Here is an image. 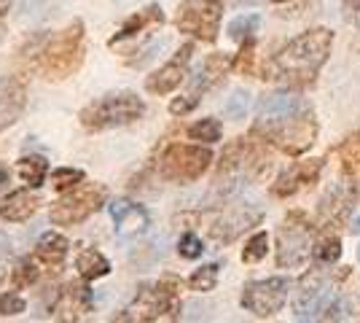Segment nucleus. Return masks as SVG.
Returning <instances> with one entry per match:
<instances>
[{"instance_id":"f257e3e1","label":"nucleus","mask_w":360,"mask_h":323,"mask_svg":"<svg viewBox=\"0 0 360 323\" xmlns=\"http://www.w3.org/2000/svg\"><path fill=\"white\" fill-rule=\"evenodd\" d=\"M22 54L41 78L65 81L75 76L86 60V27L81 19H73L57 32H38Z\"/></svg>"},{"instance_id":"f03ea898","label":"nucleus","mask_w":360,"mask_h":323,"mask_svg":"<svg viewBox=\"0 0 360 323\" xmlns=\"http://www.w3.org/2000/svg\"><path fill=\"white\" fill-rule=\"evenodd\" d=\"M330 44L333 32L328 27H312L301 32L299 38L285 44L264 65V78L285 87H309L328 60Z\"/></svg>"},{"instance_id":"7ed1b4c3","label":"nucleus","mask_w":360,"mask_h":323,"mask_svg":"<svg viewBox=\"0 0 360 323\" xmlns=\"http://www.w3.org/2000/svg\"><path fill=\"white\" fill-rule=\"evenodd\" d=\"M271 167V156L266 151V140L261 138H237L231 140L221 154L218 172H215V194L229 200L242 186L261 181Z\"/></svg>"},{"instance_id":"20e7f679","label":"nucleus","mask_w":360,"mask_h":323,"mask_svg":"<svg viewBox=\"0 0 360 323\" xmlns=\"http://www.w3.org/2000/svg\"><path fill=\"white\" fill-rule=\"evenodd\" d=\"M183 280L175 275L159 277L156 283L140 286L132 305L113 315V321H178L183 302H180Z\"/></svg>"},{"instance_id":"39448f33","label":"nucleus","mask_w":360,"mask_h":323,"mask_svg":"<svg viewBox=\"0 0 360 323\" xmlns=\"http://www.w3.org/2000/svg\"><path fill=\"white\" fill-rule=\"evenodd\" d=\"M143 116H146L143 97H137L135 92H110L81 108L78 122L86 132H108V129L129 127L140 122Z\"/></svg>"},{"instance_id":"423d86ee","label":"nucleus","mask_w":360,"mask_h":323,"mask_svg":"<svg viewBox=\"0 0 360 323\" xmlns=\"http://www.w3.org/2000/svg\"><path fill=\"white\" fill-rule=\"evenodd\" d=\"M250 135L266 140L269 146H277L283 154L299 156L304 151L312 148V143L317 138V119L309 110H301L296 116L288 119H274V122H255Z\"/></svg>"},{"instance_id":"0eeeda50","label":"nucleus","mask_w":360,"mask_h":323,"mask_svg":"<svg viewBox=\"0 0 360 323\" xmlns=\"http://www.w3.org/2000/svg\"><path fill=\"white\" fill-rule=\"evenodd\" d=\"M108 202V189L103 184H81L65 191L60 200L51 202L49 208V218L54 227H78L84 221H89L94 213L103 210V205Z\"/></svg>"},{"instance_id":"6e6552de","label":"nucleus","mask_w":360,"mask_h":323,"mask_svg":"<svg viewBox=\"0 0 360 323\" xmlns=\"http://www.w3.org/2000/svg\"><path fill=\"white\" fill-rule=\"evenodd\" d=\"M315 251V227L301 210H290L277 229V267L299 270Z\"/></svg>"},{"instance_id":"1a4fd4ad","label":"nucleus","mask_w":360,"mask_h":323,"mask_svg":"<svg viewBox=\"0 0 360 323\" xmlns=\"http://www.w3.org/2000/svg\"><path fill=\"white\" fill-rule=\"evenodd\" d=\"M212 165V151L207 146L172 143L159 156V175L169 184H194Z\"/></svg>"},{"instance_id":"9d476101","label":"nucleus","mask_w":360,"mask_h":323,"mask_svg":"<svg viewBox=\"0 0 360 323\" xmlns=\"http://www.w3.org/2000/svg\"><path fill=\"white\" fill-rule=\"evenodd\" d=\"M224 3L221 0H183L175 14V27L196 41L212 44L221 32Z\"/></svg>"},{"instance_id":"9b49d317","label":"nucleus","mask_w":360,"mask_h":323,"mask_svg":"<svg viewBox=\"0 0 360 323\" xmlns=\"http://www.w3.org/2000/svg\"><path fill=\"white\" fill-rule=\"evenodd\" d=\"M231 68H234V57H231V54H224V51L210 54L207 60L202 62V68L196 70V76L191 78L188 94L175 97V100L169 103V113H172V116H186V113H191V110L199 106L202 94L215 89L218 84H224V78L229 76Z\"/></svg>"},{"instance_id":"f8f14e48","label":"nucleus","mask_w":360,"mask_h":323,"mask_svg":"<svg viewBox=\"0 0 360 323\" xmlns=\"http://www.w3.org/2000/svg\"><path fill=\"white\" fill-rule=\"evenodd\" d=\"M330 280H333V275L323 264L309 270L307 275H301V280L296 283V291H293V312H296V318L309 321V318H315L317 312H323L326 302L330 299Z\"/></svg>"},{"instance_id":"ddd939ff","label":"nucleus","mask_w":360,"mask_h":323,"mask_svg":"<svg viewBox=\"0 0 360 323\" xmlns=\"http://www.w3.org/2000/svg\"><path fill=\"white\" fill-rule=\"evenodd\" d=\"M288 283L285 277H266V280H253L242 289L240 305L248 312H253L255 318H271L277 315L288 299Z\"/></svg>"},{"instance_id":"4468645a","label":"nucleus","mask_w":360,"mask_h":323,"mask_svg":"<svg viewBox=\"0 0 360 323\" xmlns=\"http://www.w3.org/2000/svg\"><path fill=\"white\" fill-rule=\"evenodd\" d=\"M94 310V291L89 289V280H70L65 283L54 302L49 305V315L54 321H84Z\"/></svg>"},{"instance_id":"2eb2a0df","label":"nucleus","mask_w":360,"mask_h":323,"mask_svg":"<svg viewBox=\"0 0 360 323\" xmlns=\"http://www.w3.org/2000/svg\"><path fill=\"white\" fill-rule=\"evenodd\" d=\"M261 218H264V210L255 205H229L210 224V240L218 246H229L250 227H255Z\"/></svg>"},{"instance_id":"dca6fc26","label":"nucleus","mask_w":360,"mask_h":323,"mask_svg":"<svg viewBox=\"0 0 360 323\" xmlns=\"http://www.w3.org/2000/svg\"><path fill=\"white\" fill-rule=\"evenodd\" d=\"M191 57H194V44H183V46L175 51L172 60L165 62L159 70H153V73L146 78V92L159 94V97L175 92L180 84L186 81V76H188Z\"/></svg>"},{"instance_id":"f3484780","label":"nucleus","mask_w":360,"mask_h":323,"mask_svg":"<svg viewBox=\"0 0 360 323\" xmlns=\"http://www.w3.org/2000/svg\"><path fill=\"white\" fill-rule=\"evenodd\" d=\"M358 200V189L349 184H333L323 194V200L317 205V224L320 229H339L347 221V215L352 210V205Z\"/></svg>"},{"instance_id":"a211bd4d","label":"nucleus","mask_w":360,"mask_h":323,"mask_svg":"<svg viewBox=\"0 0 360 323\" xmlns=\"http://www.w3.org/2000/svg\"><path fill=\"white\" fill-rule=\"evenodd\" d=\"M27 108V81L22 76L0 78V132L14 127Z\"/></svg>"},{"instance_id":"6ab92c4d","label":"nucleus","mask_w":360,"mask_h":323,"mask_svg":"<svg viewBox=\"0 0 360 323\" xmlns=\"http://www.w3.org/2000/svg\"><path fill=\"white\" fill-rule=\"evenodd\" d=\"M309 103L296 92H269L264 94L255 106V122H274V119H288L301 110H309Z\"/></svg>"},{"instance_id":"aec40b11","label":"nucleus","mask_w":360,"mask_h":323,"mask_svg":"<svg viewBox=\"0 0 360 323\" xmlns=\"http://www.w3.org/2000/svg\"><path fill=\"white\" fill-rule=\"evenodd\" d=\"M108 210H110V218H113V227L119 232L121 237H137V234H143V232L148 229L150 218H148V210L140 205V202H132V200H113L108 205Z\"/></svg>"},{"instance_id":"412c9836","label":"nucleus","mask_w":360,"mask_h":323,"mask_svg":"<svg viewBox=\"0 0 360 323\" xmlns=\"http://www.w3.org/2000/svg\"><path fill=\"white\" fill-rule=\"evenodd\" d=\"M320 170H323V159L296 162L293 167H288L285 172H280V178L271 184V194H274V197H293V194H299L301 189L315 184Z\"/></svg>"},{"instance_id":"4be33fe9","label":"nucleus","mask_w":360,"mask_h":323,"mask_svg":"<svg viewBox=\"0 0 360 323\" xmlns=\"http://www.w3.org/2000/svg\"><path fill=\"white\" fill-rule=\"evenodd\" d=\"M162 25H165V11H162V6H159V3H150L143 11H137V14L124 19V25H121L119 32L108 41V46H119L121 41L137 38L140 32H146L148 27H162Z\"/></svg>"},{"instance_id":"5701e85b","label":"nucleus","mask_w":360,"mask_h":323,"mask_svg":"<svg viewBox=\"0 0 360 323\" xmlns=\"http://www.w3.org/2000/svg\"><path fill=\"white\" fill-rule=\"evenodd\" d=\"M38 208H41V197L35 191H30V189H16L8 197L0 200V218L22 224V221H30L32 215L38 213Z\"/></svg>"},{"instance_id":"b1692460","label":"nucleus","mask_w":360,"mask_h":323,"mask_svg":"<svg viewBox=\"0 0 360 323\" xmlns=\"http://www.w3.org/2000/svg\"><path fill=\"white\" fill-rule=\"evenodd\" d=\"M68 253H70V243H68V237L60 234V232H44V234L38 237L35 259L44 264L46 270H51V272L62 270Z\"/></svg>"},{"instance_id":"393cba45","label":"nucleus","mask_w":360,"mask_h":323,"mask_svg":"<svg viewBox=\"0 0 360 323\" xmlns=\"http://www.w3.org/2000/svg\"><path fill=\"white\" fill-rule=\"evenodd\" d=\"M75 270H78V275L84 277V280H103V277L110 275V262L105 259V253H100L97 248H84L78 256H75Z\"/></svg>"},{"instance_id":"a878e982","label":"nucleus","mask_w":360,"mask_h":323,"mask_svg":"<svg viewBox=\"0 0 360 323\" xmlns=\"http://www.w3.org/2000/svg\"><path fill=\"white\" fill-rule=\"evenodd\" d=\"M16 170H19V178L30 189H38V186L46 184V175H49V162L46 156L41 154H30V156H22L16 162Z\"/></svg>"},{"instance_id":"bb28decb","label":"nucleus","mask_w":360,"mask_h":323,"mask_svg":"<svg viewBox=\"0 0 360 323\" xmlns=\"http://www.w3.org/2000/svg\"><path fill=\"white\" fill-rule=\"evenodd\" d=\"M41 277V270H38V259L35 256H25V259H19L14 264V270H11V283H14V289H30L32 283Z\"/></svg>"},{"instance_id":"cd10ccee","label":"nucleus","mask_w":360,"mask_h":323,"mask_svg":"<svg viewBox=\"0 0 360 323\" xmlns=\"http://www.w3.org/2000/svg\"><path fill=\"white\" fill-rule=\"evenodd\" d=\"M188 138L210 146V143H218V140L224 138V127H221L218 119H199L196 124L188 127Z\"/></svg>"},{"instance_id":"c85d7f7f","label":"nucleus","mask_w":360,"mask_h":323,"mask_svg":"<svg viewBox=\"0 0 360 323\" xmlns=\"http://www.w3.org/2000/svg\"><path fill=\"white\" fill-rule=\"evenodd\" d=\"M218 272H221L218 264H205V267H199V270H194L191 277H188V289H191V291H212V289L218 286Z\"/></svg>"},{"instance_id":"c756f323","label":"nucleus","mask_w":360,"mask_h":323,"mask_svg":"<svg viewBox=\"0 0 360 323\" xmlns=\"http://www.w3.org/2000/svg\"><path fill=\"white\" fill-rule=\"evenodd\" d=\"M258 25H261V16L258 14H242L237 19H231L229 22V38L231 41H248V38H253V32L258 30Z\"/></svg>"},{"instance_id":"7c9ffc66","label":"nucleus","mask_w":360,"mask_h":323,"mask_svg":"<svg viewBox=\"0 0 360 323\" xmlns=\"http://www.w3.org/2000/svg\"><path fill=\"white\" fill-rule=\"evenodd\" d=\"M84 181V170L78 167H57L51 170V186L60 191V194H65V191H70V189H75V186Z\"/></svg>"},{"instance_id":"2f4dec72","label":"nucleus","mask_w":360,"mask_h":323,"mask_svg":"<svg viewBox=\"0 0 360 323\" xmlns=\"http://www.w3.org/2000/svg\"><path fill=\"white\" fill-rule=\"evenodd\" d=\"M266 253H269V234H266V232H255L253 237L248 240L245 251H242V262L255 264V262H261Z\"/></svg>"},{"instance_id":"473e14b6","label":"nucleus","mask_w":360,"mask_h":323,"mask_svg":"<svg viewBox=\"0 0 360 323\" xmlns=\"http://www.w3.org/2000/svg\"><path fill=\"white\" fill-rule=\"evenodd\" d=\"M339 156H342L345 172H355V170L360 167V132L349 135V138L339 146Z\"/></svg>"},{"instance_id":"72a5a7b5","label":"nucleus","mask_w":360,"mask_h":323,"mask_svg":"<svg viewBox=\"0 0 360 323\" xmlns=\"http://www.w3.org/2000/svg\"><path fill=\"white\" fill-rule=\"evenodd\" d=\"M312 256H315L317 264H333L342 256V243H339V237H336V234L323 237L315 246V251H312Z\"/></svg>"},{"instance_id":"f704fd0d","label":"nucleus","mask_w":360,"mask_h":323,"mask_svg":"<svg viewBox=\"0 0 360 323\" xmlns=\"http://www.w3.org/2000/svg\"><path fill=\"white\" fill-rule=\"evenodd\" d=\"M248 106H250V94L245 92V89H237V92L229 97L224 110L231 122H240V119H245V113H248Z\"/></svg>"},{"instance_id":"c9c22d12","label":"nucleus","mask_w":360,"mask_h":323,"mask_svg":"<svg viewBox=\"0 0 360 323\" xmlns=\"http://www.w3.org/2000/svg\"><path fill=\"white\" fill-rule=\"evenodd\" d=\"M27 310V302H25V296L16 291H8L0 296V318H11V315H19V312H25Z\"/></svg>"},{"instance_id":"e433bc0d","label":"nucleus","mask_w":360,"mask_h":323,"mask_svg":"<svg viewBox=\"0 0 360 323\" xmlns=\"http://www.w3.org/2000/svg\"><path fill=\"white\" fill-rule=\"evenodd\" d=\"M178 253L183 259H199V256L205 253V243L196 237L194 232H186L178 243Z\"/></svg>"},{"instance_id":"4c0bfd02","label":"nucleus","mask_w":360,"mask_h":323,"mask_svg":"<svg viewBox=\"0 0 360 323\" xmlns=\"http://www.w3.org/2000/svg\"><path fill=\"white\" fill-rule=\"evenodd\" d=\"M253 38H248V41H242V49H240V54H237V60H234V68L240 70V73H250L253 70Z\"/></svg>"},{"instance_id":"58836bf2","label":"nucleus","mask_w":360,"mask_h":323,"mask_svg":"<svg viewBox=\"0 0 360 323\" xmlns=\"http://www.w3.org/2000/svg\"><path fill=\"white\" fill-rule=\"evenodd\" d=\"M8 256H11V248L8 243L0 237V283L6 280V277L11 275V267H8Z\"/></svg>"},{"instance_id":"ea45409f","label":"nucleus","mask_w":360,"mask_h":323,"mask_svg":"<svg viewBox=\"0 0 360 323\" xmlns=\"http://www.w3.org/2000/svg\"><path fill=\"white\" fill-rule=\"evenodd\" d=\"M342 11H345L347 22H360V0H345Z\"/></svg>"},{"instance_id":"a19ab883","label":"nucleus","mask_w":360,"mask_h":323,"mask_svg":"<svg viewBox=\"0 0 360 323\" xmlns=\"http://www.w3.org/2000/svg\"><path fill=\"white\" fill-rule=\"evenodd\" d=\"M8 184H11V172L6 167H0V189H6Z\"/></svg>"},{"instance_id":"79ce46f5","label":"nucleus","mask_w":360,"mask_h":323,"mask_svg":"<svg viewBox=\"0 0 360 323\" xmlns=\"http://www.w3.org/2000/svg\"><path fill=\"white\" fill-rule=\"evenodd\" d=\"M11 6H14V0H0V16L8 14V11H11Z\"/></svg>"},{"instance_id":"37998d69","label":"nucleus","mask_w":360,"mask_h":323,"mask_svg":"<svg viewBox=\"0 0 360 323\" xmlns=\"http://www.w3.org/2000/svg\"><path fill=\"white\" fill-rule=\"evenodd\" d=\"M3 38H6V25H3V19H0V44H3Z\"/></svg>"},{"instance_id":"c03bdc74","label":"nucleus","mask_w":360,"mask_h":323,"mask_svg":"<svg viewBox=\"0 0 360 323\" xmlns=\"http://www.w3.org/2000/svg\"><path fill=\"white\" fill-rule=\"evenodd\" d=\"M237 6H248V3H261V0H234Z\"/></svg>"},{"instance_id":"a18cd8bd","label":"nucleus","mask_w":360,"mask_h":323,"mask_svg":"<svg viewBox=\"0 0 360 323\" xmlns=\"http://www.w3.org/2000/svg\"><path fill=\"white\" fill-rule=\"evenodd\" d=\"M271 3H285V0H271Z\"/></svg>"},{"instance_id":"49530a36","label":"nucleus","mask_w":360,"mask_h":323,"mask_svg":"<svg viewBox=\"0 0 360 323\" xmlns=\"http://www.w3.org/2000/svg\"><path fill=\"white\" fill-rule=\"evenodd\" d=\"M358 259H360V248H358Z\"/></svg>"}]
</instances>
